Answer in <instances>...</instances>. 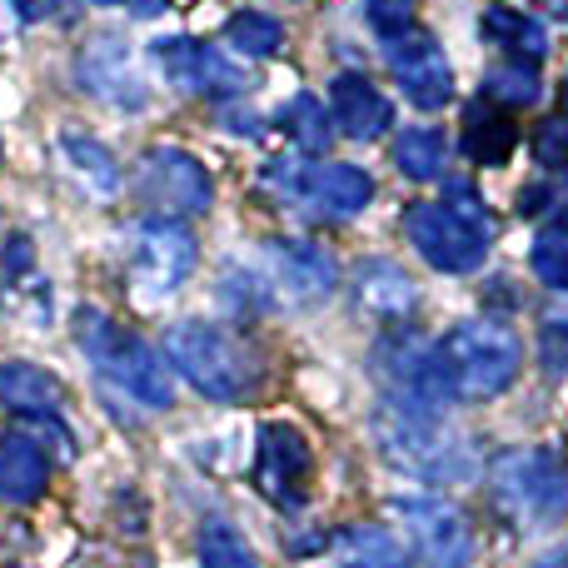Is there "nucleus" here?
<instances>
[{"mask_svg":"<svg viewBox=\"0 0 568 568\" xmlns=\"http://www.w3.org/2000/svg\"><path fill=\"white\" fill-rule=\"evenodd\" d=\"M529 265L549 290H568V225L539 230V240L529 250Z\"/></svg>","mask_w":568,"mask_h":568,"instance_id":"nucleus-29","label":"nucleus"},{"mask_svg":"<svg viewBox=\"0 0 568 568\" xmlns=\"http://www.w3.org/2000/svg\"><path fill=\"white\" fill-rule=\"evenodd\" d=\"M50 484V454L36 439V429L16 424L0 434V499L10 504H36Z\"/></svg>","mask_w":568,"mask_h":568,"instance_id":"nucleus-17","label":"nucleus"},{"mask_svg":"<svg viewBox=\"0 0 568 568\" xmlns=\"http://www.w3.org/2000/svg\"><path fill=\"white\" fill-rule=\"evenodd\" d=\"M150 55L165 70L170 85L190 90V95H240V90L250 85L245 70L230 65L225 55H215V45H205V40H190V36L155 40Z\"/></svg>","mask_w":568,"mask_h":568,"instance_id":"nucleus-13","label":"nucleus"},{"mask_svg":"<svg viewBox=\"0 0 568 568\" xmlns=\"http://www.w3.org/2000/svg\"><path fill=\"white\" fill-rule=\"evenodd\" d=\"M354 294H359V304L369 314H379V320H404V314H414V304H419L414 280L404 275L399 265H389V260H364L359 275H354Z\"/></svg>","mask_w":568,"mask_h":568,"instance_id":"nucleus-20","label":"nucleus"},{"mask_svg":"<svg viewBox=\"0 0 568 568\" xmlns=\"http://www.w3.org/2000/svg\"><path fill=\"white\" fill-rule=\"evenodd\" d=\"M434 349H439L459 399H499L519 379L524 364L519 334L499 320H459Z\"/></svg>","mask_w":568,"mask_h":568,"instance_id":"nucleus-4","label":"nucleus"},{"mask_svg":"<svg viewBox=\"0 0 568 568\" xmlns=\"http://www.w3.org/2000/svg\"><path fill=\"white\" fill-rule=\"evenodd\" d=\"M539 359H544V369H549V374H564L568 369V324H544Z\"/></svg>","mask_w":568,"mask_h":568,"instance_id":"nucleus-33","label":"nucleus"},{"mask_svg":"<svg viewBox=\"0 0 568 568\" xmlns=\"http://www.w3.org/2000/svg\"><path fill=\"white\" fill-rule=\"evenodd\" d=\"M384 60H389L394 85L409 95V105L419 110H444L454 100V70L444 45L429 36V30H404V36L384 40Z\"/></svg>","mask_w":568,"mask_h":568,"instance_id":"nucleus-10","label":"nucleus"},{"mask_svg":"<svg viewBox=\"0 0 568 568\" xmlns=\"http://www.w3.org/2000/svg\"><path fill=\"white\" fill-rule=\"evenodd\" d=\"M195 260H200V245L180 220H145L135 225V240H130V290L140 300L160 304L180 290L190 275H195Z\"/></svg>","mask_w":568,"mask_h":568,"instance_id":"nucleus-7","label":"nucleus"},{"mask_svg":"<svg viewBox=\"0 0 568 568\" xmlns=\"http://www.w3.org/2000/svg\"><path fill=\"white\" fill-rule=\"evenodd\" d=\"M135 190L155 215L165 220H185V215H205L215 185H210L205 165L185 150H150L135 170Z\"/></svg>","mask_w":568,"mask_h":568,"instance_id":"nucleus-9","label":"nucleus"},{"mask_svg":"<svg viewBox=\"0 0 568 568\" xmlns=\"http://www.w3.org/2000/svg\"><path fill=\"white\" fill-rule=\"evenodd\" d=\"M414 6H419V0H364V10H369V26L379 30L384 40L414 30Z\"/></svg>","mask_w":568,"mask_h":568,"instance_id":"nucleus-32","label":"nucleus"},{"mask_svg":"<svg viewBox=\"0 0 568 568\" xmlns=\"http://www.w3.org/2000/svg\"><path fill=\"white\" fill-rule=\"evenodd\" d=\"M200 568H260L255 549L230 519H205L200 524Z\"/></svg>","mask_w":568,"mask_h":568,"instance_id":"nucleus-25","label":"nucleus"},{"mask_svg":"<svg viewBox=\"0 0 568 568\" xmlns=\"http://www.w3.org/2000/svg\"><path fill=\"white\" fill-rule=\"evenodd\" d=\"M310 474H314V454L294 424H265L260 429V449H255V484L270 504L280 509H304L310 494Z\"/></svg>","mask_w":568,"mask_h":568,"instance_id":"nucleus-12","label":"nucleus"},{"mask_svg":"<svg viewBox=\"0 0 568 568\" xmlns=\"http://www.w3.org/2000/svg\"><path fill=\"white\" fill-rule=\"evenodd\" d=\"M75 75H80V85H85L90 95L110 100V105H120V110L145 105V85H140L135 60H130V50H125V40L120 36H95L90 40V45L80 50V60H75Z\"/></svg>","mask_w":568,"mask_h":568,"instance_id":"nucleus-14","label":"nucleus"},{"mask_svg":"<svg viewBox=\"0 0 568 568\" xmlns=\"http://www.w3.org/2000/svg\"><path fill=\"white\" fill-rule=\"evenodd\" d=\"M60 145H65L70 165H75L80 175H85L90 185L100 190V195H115V190H120V170H115V160H110V150H100L95 140L80 135V130H70V135L60 140Z\"/></svg>","mask_w":568,"mask_h":568,"instance_id":"nucleus-28","label":"nucleus"},{"mask_svg":"<svg viewBox=\"0 0 568 568\" xmlns=\"http://www.w3.org/2000/svg\"><path fill=\"white\" fill-rule=\"evenodd\" d=\"M329 115H334V130L349 140H379L384 130L394 125V105L369 75L359 70H344L334 75L329 85Z\"/></svg>","mask_w":568,"mask_h":568,"instance_id":"nucleus-15","label":"nucleus"},{"mask_svg":"<svg viewBox=\"0 0 568 568\" xmlns=\"http://www.w3.org/2000/svg\"><path fill=\"white\" fill-rule=\"evenodd\" d=\"M165 354H170V364L185 374L190 389H200L205 399H220V404L245 399L260 379L255 354H250L230 329H220V324H210V320L170 324Z\"/></svg>","mask_w":568,"mask_h":568,"instance_id":"nucleus-2","label":"nucleus"},{"mask_svg":"<svg viewBox=\"0 0 568 568\" xmlns=\"http://www.w3.org/2000/svg\"><path fill=\"white\" fill-rule=\"evenodd\" d=\"M484 36H489L504 55L534 60V65H539V55L549 50V36H544L539 20L524 16V10H509V6H489V10H484Z\"/></svg>","mask_w":568,"mask_h":568,"instance_id":"nucleus-21","label":"nucleus"},{"mask_svg":"<svg viewBox=\"0 0 568 568\" xmlns=\"http://www.w3.org/2000/svg\"><path fill=\"white\" fill-rule=\"evenodd\" d=\"M275 125L294 140V145L304 150V155H320V150H329V140H334V115H329V105H320L314 95H294L290 105H280Z\"/></svg>","mask_w":568,"mask_h":568,"instance_id":"nucleus-22","label":"nucleus"},{"mask_svg":"<svg viewBox=\"0 0 568 568\" xmlns=\"http://www.w3.org/2000/svg\"><path fill=\"white\" fill-rule=\"evenodd\" d=\"M404 235L419 250L424 265L439 270V275H469V270H479L484 255H489V230L464 220L459 210H449L444 200L439 205L424 200V205L404 210Z\"/></svg>","mask_w":568,"mask_h":568,"instance_id":"nucleus-8","label":"nucleus"},{"mask_svg":"<svg viewBox=\"0 0 568 568\" xmlns=\"http://www.w3.org/2000/svg\"><path fill=\"white\" fill-rule=\"evenodd\" d=\"M564 115H568V75H564Z\"/></svg>","mask_w":568,"mask_h":568,"instance_id":"nucleus-36","label":"nucleus"},{"mask_svg":"<svg viewBox=\"0 0 568 568\" xmlns=\"http://www.w3.org/2000/svg\"><path fill=\"white\" fill-rule=\"evenodd\" d=\"M130 6H135V16H160V10H165V0H130Z\"/></svg>","mask_w":568,"mask_h":568,"instance_id":"nucleus-35","label":"nucleus"},{"mask_svg":"<svg viewBox=\"0 0 568 568\" xmlns=\"http://www.w3.org/2000/svg\"><path fill=\"white\" fill-rule=\"evenodd\" d=\"M444 160H449V145H444V135L434 125L429 130L414 125V130H404V135L394 140V165H399L404 180L429 185V180L444 175Z\"/></svg>","mask_w":568,"mask_h":568,"instance_id":"nucleus-23","label":"nucleus"},{"mask_svg":"<svg viewBox=\"0 0 568 568\" xmlns=\"http://www.w3.org/2000/svg\"><path fill=\"white\" fill-rule=\"evenodd\" d=\"M529 568H568V544H559V549H549V554H539Z\"/></svg>","mask_w":568,"mask_h":568,"instance_id":"nucleus-34","label":"nucleus"},{"mask_svg":"<svg viewBox=\"0 0 568 568\" xmlns=\"http://www.w3.org/2000/svg\"><path fill=\"white\" fill-rule=\"evenodd\" d=\"M339 544H344V568H409L404 549L384 529H349Z\"/></svg>","mask_w":568,"mask_h":568,"instance_id":"nucleus-27","label":"nucleus"},{"mask_svg":"<svg viewBox=\"0 0 568 568\" xmlns=\"http://www.w3.org/2000/svg\"><path fill=\"white\" fill-rule=\"evenodd\" d=\"M75 344L130 399L150 404V409H170V404H175V379H170V369L160 364V354L150 349L140 334H130L125 324H115L110 314L90 310V304L75 310Z\"/></svg>","mask_w":568,"mask_h":568,"instance_id":"nucleus-1","label":"nucleus"},{"mask_svg":"<svg viewBox=\"0 0 568 568\" xmlns=\"http://www.w3.org/2000/svg\"><path fill=\"white\" fill-rule=\"evenodd\" d=\"M519 215H529V220H539V215H568V180L549 175V180H539V185H529L519 195Z\"/></svg>","mask_w":568,"mask_h":568,"instance_id":"nucleus-30","label":"nucleus"},{"mask_svg":"<svg viewBox=\"0 0 568 568\" xmlns=\"http://www.w3.org/2000/svg\"><path fill=\"white\" fill-rule=\"evenodd\" d=\"M374 434H379L384 459L419 484H459L474 474V449L444 429L439 414L404 409V404L389 399V409L379 414V429Z\"/></svg>","mask_w":568,"mask_h":568,"instance_id":"nucleus-3","label":"nucleus"},{"mask_svg":"<svg viewBox=\"0 0 568 568\" xmlns=\"http://www.w3.org/2000/svg\"><path fill=\"white\" fill-rule=\"evenodd\" d=\"M265 185L280 200L300 210H314L320 220H349L374 200V180L359 165H314V160H270Z\"/></svg>","mask_w":568,"mask_h":568,"instance_id":"nucleus-6","label":"nucleus"},{"mask_svg":"<svg viewBox=\"0 0 568 568\" xmlns=\"http://www.w3.org/2000/svg\"><path fill=\"white\" fill-rule=\"evenodd\" d=\"M489 489L504 519H514L519 529H544L568 509V464L549 444L514 449L494 464Z\"/></svg>","mask_w":568,"mask_h":568,"instance_id":"nucleus-5","label":"nucleus"},{"mask_svg":"<svg viewBox=\"0 0 568 568\" xmlns=\"http://www.w3.org/2000/svg\"><path fill=\"white\" fill-rule=\"evenodd\" d=\"M95 6H120V0H95Z\"/></svg>","mask_w":568,"mask_h":568,"instance_id":"nucleus-37","label":"nucleus"},{"mask_svg":"<svg viewBox=\"0 0 568 568\" xmlns=\"http://www.w3.org/2000/svg\"><path fill=\"white\" fill-rule=\"evenodd\" d=\"M459 145L474 165H509L514 145H519V130H514V115L494 100H469L459 120Z\"/></svg>","mask_w":568,"mask_h":568,"instance_id":"nucleus-18","label":"nucleus"},{"mask_svg":"<svg viewBox=\"0 0 568 568\" xmlns=\"http://www.w3.org/2000/svg\"><path fill=\"white\" fill-rule=\"evenodd\" d=\"M225 40L240 50V55L265 60V55H280V45H284V26H280L275 16H265V10H240V16H230Z\"/></svg>","mask_w":568,"mask_h":568,"instance_id":"nucleus-26","label":"nucleus"},{"mask_svg":"<svg viewBox=\"0 0 568 568\" xmlns=\"http://www.w3.org/2000/svg\"><path fill=\"white\" fill-rule=\"evenodd\" d=\"M60 399H65V389L50 369H40L30 359L0 364V409L20 414V419H50L60 409Z\"/></svg>","mask_w":568,"mask_h":568,"instance_id":"nucleus-19","label":"nucleus"},{"mask_svg":"<svg viewBox=\"0 0 568 568\" xmlns=\"http://www.w3.org/2000/svg\"><path fill=\"white\" fill-rule=\"evenodd\" d=\"M534 155H539V165H549V170L568 165V115L539 120V130H534Z\"/></svg>","mask_w":568,"mask_h":568,"instance_id":"nucleus-31","label":"nucleus"},{"mask_svg":"<svg viewBox=\"0 0 568 568\" xmlns=\"http://www.w3.org/2000/svg\"><path fill=\"white\" fill-rule=\"evenodd\" d=\"M265 255H270V270H275V284L290 294V300L320 304L334 294L339 270H334V260L324 255L320 245H310V240H275Z\"/></svg>","mask_w":568,"mask_h":568,"instance_id":"nucleus-16","label":"nucleus"},{"mask_svg":"<svg viewBox=\"0 0 568 568\" xmlns=\"http://www.w3.org/2000/svg\"><path fill=\"white\" fill-rule=\"evenodd\" d=\"M399 514L404 534H409L414 554H419V568H464L474 554L469 524L459 519V509H449L444 499H429V494H414V499H394L389 504Z\"/></svg>","mask_w":568,"mask_h":568,"instance_id":"nucleus-11","label":"nucleus"},{"mask_svg":"<svg viewBox=\"0 0 568 568\" xmlns=\"http://www.w3.org/2000/svg\"><path fill=\"white\" fill-rule=\"evenodd\" d=\"M539 95H544V85H539V65H534V60L504 55L499 65H489V75H484V100H494V105H504V110H524Z\"/></svg>","mask_w":568,"mask_h":568,"instance_id":"nucleus-24","label":"nucleus"}]
</instances>
